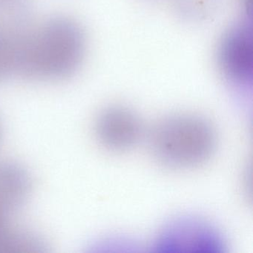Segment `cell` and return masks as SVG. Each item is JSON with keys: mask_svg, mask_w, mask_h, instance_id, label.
Returning a JSON list of instances; mask_svg holds the SVG:
<instances>
[{"mask_svg": "<svg viewBox=\"0 0 253 253\" xmlns=\"http://www.w3.org/2000/svg\"><path fill=\"white\" fill-rule=\"evenodd\" d=\"M85 49L84 32L66 17L48 20L25 38L17 75L29 79L60 80L77 72Z\"/></svg>", "mask_w": 253, "mask_h": 253, "instance_id": "obj_1", "label": "cell"}, {"mask_svg": "<svg viewBox=\"0 0 253 253\" xmlns=\"http://www.w3.org/2000/svg\"><path fill=\"white\" fill-rule=\"evenodd\" d=\"M217 66L234 89L247 94L253 87V35L251 16L231 26L219 43Z\"/></svg>", "mask_w": 253, "mask_h": 253, "instance_id": "obj_5", "label": "cell"}, {"mask_svg": "<svg viewBox=\"0 0 253 253\" xmlns=\"http://www.w3.org/2000/svg\"><path fill=\"white\" fill-rule=\"evenodd\" d=\"M95 131L102 146L113 152L134 149L146 134L141 118L124 106H112L104 109L96 121Z\"/></svg>", "mask_w": 253, "mask_h": 253, "instance_id": "obj_6", "label": "cell"}, {"mask_svg": "<svg viewBox=\"0 0 253 253\" xmlns=\"http://www.w3.org/2000/svg\"><path fill=\"white\" fill-rule=\"evenodd\" d=\"M27 35L18 37L0 32V83L17 75L20 47Z\"/></svg>", "mask_w": 253, "mask_h": 253, "instance_id": "obj_8", "label": "cell"}, {"mask_svg": "<svg viewBox=\"0 0 253 253\" xmlns=\"http://www.w3.org/2000/svg\"><path fill=\"white\" fill-rule=\"evenodd\" d=\"M180 14L191 20H205L217 7L218 0H177Z\"/></svg>", "mask_w": 253, "mask_h": 253, "instance_id": "obj_9", "label": "cell"}, {"mask_svg": "<svg viewBox=\"0 0 253 253\" xmlns=\"http://www.w3.org/2000/svg\"><path fill=\"white\" fill-rule=\"evenodd\" d=\"M32 21L29 0H0V32L25 36L32 30Z\"/></svg>", "mask_w": 253, "mask_h": 253, "instance_id": "obj_7", "label": "cell"}, {"mask_svg": "<svg viewBox=\"0 0 253 253\" xmlns=\"http://www.w3.org/2000/svg\"><path fill=\"white\" fill-rule=\"evenodd\" d=\"M30 191V176L24 167L0 162V253H20L26 248V229L17 226L14 218L26 205Z\"/></svg>", "mask_w": 253, "mask_h": 253, "instance_id": "obj_3", "label": "cell"}, {"mask_svg": "<svg viewBox=\"0 0 253 253\" xmlns=\"http://www.w3.org/2000/svg\"><path fill=\"white\" fill-rule=\"evenodd\" d=\"M226 242L220 231L206 219L180 215L164 225L152 246L159 253H223Z\"/></svg>", "mask_w": 253, "mask_h": 253, "instance_id": "obj_4", "label": "cell"}, {"mask_svg": "<svg viewBox=\"0 0 253 253\" xmlns=\"http://www.w3.org/2000/svg\"><path fill=\"white\" fill-rule=\"evenodd\" d=\"M152 155L173 169H189L214 155L217 138L212 124L199 115L174 114L158 121L149 134Z\"/></svg>", "mask_w": 253, "mask_h": 253, "instance_id": "obj_2", "label": "cell"}]
</instances>
